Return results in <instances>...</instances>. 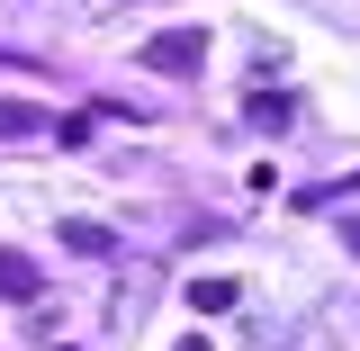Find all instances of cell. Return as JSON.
<instances>
[{"label":"cell","instance_id":"obj_4","mask_svg":"<svg viewBox=\"0 0 360 351\" xmlns=\"http://www.w3.org/2000/svg\"><path fill=\"white\" fill-rule=\"evenodd\" d=\"M63 253H117V234H108L99 217H72L63 225Z\"/></svg>","mask_w":360,"mask_h":351},{"label":"cell","instance_id":"obj_3","mask_svg":"<svg viewBox=\"0 0 360 351\" xmlns=\"http://www.w3.org/2000/svg\"><path fill=\"white\" fill-rule=\"evenodd\" d=\"M243 117H252L262 135H288V117H297V99H288V90H252V99H243Z\"/></svg>","mask_w":360,"mask_h":351},{"label":"cell","instance_id":"obj_1","mask_svg":"<svg viewBox=\"0 0 360 351\" xmlns=\"http://www.w3.org/2000/svg\"><path fill=\"white\" fill-rule=\"evenodd\" d=\"M207 63V37L198 27H162V37H144V72H172V82H189Z\"/></svg>","mask_w":360,"mask_h":351},{"label":"cell","instance_id":"obj_2","mask_svg":"<svg viewBox=\"0 0 360 351\" xmlns=\"http://www.w3.org/2000/svg\"><path fill=\"white\" fill-rule=\"evenodd\" d=\"M0 298H9V307H37V298H45V270L27 262V253H0Z\"/></svg>","mask_w":360,"mask_h":351},{"label":"cell","instance_id":"obj_5","mask_svg":"<svg viewBox=\"0 0 360 351\" xmlns=\"http://www.w3.org/2000/svg\"><path fill=\"white\" fill-rule=\"evenodd\" d=\"M189 307H198V315H225V307H234V279H207V270H198V279H189Z\"/></svg>","mask_w":360,"mask_h":351},{"label":"cell","instance_id":"obj_7","mask_svg":"<svg viewBox=\"0 0 360 351\" xmlns=\"http://www.w3.org/2000/svg\"><path fill=\"white\" fill-rule=\"evenodd\" d=\"M172 351H207V333H180V343H172Z\"/></svg>","mask_w":360,"mask_h":351},{"label":"cell","instance_id":"obj_6","mask_svg":"<svg viewBox=\"0 0 360 351\" xmlns=\"http://www.w3.org/2000/svg\"><path fill=\"white\" fill-rule=\"evenodd\" d=\"M18 135H45V117L18 108V99H0V144H18Z\"/></svg>","mask_w":360,"mask_h":351},{"label":"cell","instance_id":"obj_8","mask_svg":"<svg viewBox=\"0 0 360 351\" xmlns=\"http://www.w3.org/2000/svg\"><path fill=\"white\" fill-rule=\"evenodd\" d=\"M54 351H63V343H54Z\"/></svg>","mask_w":360,"mask_h":351}]
</instances>
